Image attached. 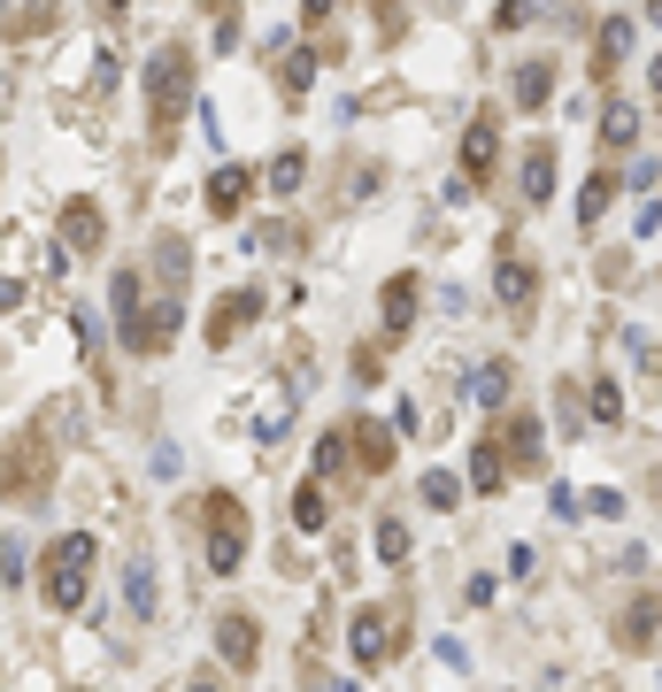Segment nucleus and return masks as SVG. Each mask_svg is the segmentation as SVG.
<instances>
[{"mask_svg":"<svg viewBox=\"0 0 662 692\" xmlns=\"http://www.w3.org/2000/svg\"><path fill=\"white\" fill-rule=\"evenodd\" d=\"M147 108H154V139L170 146L178 139V116L193 108V47L186 39L154 47V62H147Z\"/></svg>","mask_w":662,"mask_h":692,"instance_id":"f257e3e1","label":"nucleus"},{"mask_svg":"<svg viewBox=\"0 0 662 692\" xmlns=\"http://www.w3.org/2000/svg\"><path fill=\"white\" fill-rule=\"evenodd\" d=\"M239 562H246V500L208 492V569H216V577H231Z\"/></svg>","mask_w":662,"mask_h":692,"instance_id":"f03ea898","label":"nucleus"},{"mask_svg":"<svg viewBox=\"0 0 662 692\" xmlns=\"http://www.w3.org/2000/svg\"><path fill=\"white\" fill-rule=\"evenodd\" d=\"M493 154H501V116L478 108V116H470V131H462V185H470V193L493 178Z\"/></svg>","mask_w":662,"mask_h":692,"instance_id":"7ed1b4c3","label":"nucleus"},{"mask_svg":"<svg viewBox=\"0 0 662 692\" xmlns=\"http://www.w3.org/2000/svg\"><path fill=\"white\" fill-rule=\"evenodd\" d=\"M539 439H547L539 415H532V408H517V415H501V431H493V454L517 462V470H539V454H547Z\"/></svg>","mask_w":662,"mask_h":692,"instance_id":"20e7f679","label":"nucleus"},{"mask_svg":"<svg viewBox=\"0 0 662 692\" xmlns=\"http://www.w3.org/2000/svg\"><path fill=\"white\" fill-rule=\"evenodd\" d=\"M170 338H178V300H154V308H139V316L124 323V346H131V355H162Z\"/></svg>","mask_w":662,"mask_h":692,"instance_id":"39448f33","label":"nucleus"},{"mask_svg":"<svg viewBox=\"0 0 662 692\" xmlns=\"http://www.w3.org/2000/svg\"><path fill=\"white\" fill-rule=\"evenodd\" d=\"M654 631H662V600H654V592H632L624 616H616V646H624V654H647Z\"/></svg>","mask_w":662,"mask_h":692,"instance_id":"423d86ee","label":"nucleus"},{"mask_svg":"<svg viewBox=\"0 0 662 692\" xmlns=\"http://www.w3.org/2000/svg\"><path fill=\"white\" fill-rule=\"evenodd\" d=\"M255 316H263V293H255V285L224 293V300H216V316H208V346H231V338H239L246 323H255Z\"/></svg>","mask_w":662,"mask_h":692,"instance_id":"0eeeda50","label":"nucleus"},{"mask_svg":"<svg viewBox=\"0 0 662 692\" xmlns=\"http://www.w3.org/2000/svg\"><path fill=\"white\" fill-rule=\"evenodd\" d=\"M246 193H255V178H246V169H239V162H224V169H216V178L201 185V201H208V216H216V223H231V216L246 208Z\"/></svg>","mask_w":662,"mask_h":692,"instance_id":"6e6552de","label":"nucleus"},{"mask_svg":"<svg viewBox=\"0 0 662 692\" xmlns=\"http://www.w3.org/2000/svg\"><path fill=\"white\" fill-rule=\"evenodd\" d=\"M493 293H501V308H532L539 300V270L524 262V254H501V262H493Z\"/></svg>","mask_w":662,"mask_h":692,"instance_id":"1a4fd4ad","label":"nucleus"},{"mask_svg":"<svg viewBox=\"0 0 662 692\" xmlns=\"http://www.w3.org/2000/svg\"><path fill=\"white\" fill-rule=\"evenodd\" d=\"M347 639H355V662L378 669V662L393 654V616H385V608H362V616L347 624Z\"/></svg>","mask_w":662,"mask_h":692,"instance_id":"9d476101","label":"nucleus"},{"mask_svg":"<svg viewBox=\"0 0 662 692\" xmlns=\"http://www.w3.org/2000/svg\"><path fill=\"white\" fill-rule=\"evenodd\" d=\"M216 654H224L231 669H255V654H263V631H255V616H224V624H216Z\"/></svg>","mask_w":662,"mask_h":692,"instance_id":"9b49d317","label":"nucleus"},{"mask_svg":"<svg viewBox=\"0 0 662 692\" xmlns=\"http://www.w3.org/2000/svg\"><path fill=\"white\" fill-rule=\"evenodd\" d=\"M101 231H109V216H101L93 201H69V208H62V246H69V254H93Z\"/></svg>","mask_w":662,"mask_h":692,"instance_id":"f8f14e48","label":"nucleus"},{"mask_svg":"<svg viewBox=\"0 0 662 692\" xmlns=\"http://www.w3.org/2000/svg\"><path fill=\"white\" fill-rule=\"evenodd\" d=\"M509 393H517V370L493 355V362H478V377H470V400L478 408H509Z\"/></svg>","mask_w":662,"mask_h":692,"instance_id":"ddd939ff","label":"nucleus"},{"mask_svg":"<svg viewBox=\"0 0 662 692\" xmlns=\"http://www.w3.org/2000/svg\"><path fill=\"white\" fill-rule=\"evenodd\" d=\"M624 54H632V16H609V24H601V39H594V77H616V69H624Z\"/></svg>","mask_w":662,"mask_h":692,"instance_id":"4468645a","label":"nucleus"},{"mask_svg":"<svg viewBox=\"0 0 662 692\" xmlns=\"http://www.w3.org/2000/svg\"><path fill=\"white\" fill-rule=\"evenodd\" d=\"M616 193H624V185L609 178V169H594V178H586V185H577V223H586V231H594V223H601V216L616 208Z\"/></svg>","mask_w":662,"mask_h":692,"instance_id":"2eb2a0df","label":"nucleus"},{"mask_svg":"<svg viewBox=\"0 0 662 692\" xmlns=\"http://www.w3.org/2000/svg\"><path fill=\"white\" fill-rule=\"evenodd\" d=\"M417 300H424V293H417V278H385V331H393V338L417 323Z\"/></svg>","mask_w":662,"mask_h":692,"instance_id":"dca6fc26","label":"nucleus"},{"mask_svg":"<svg viewBox=\"0 0 662 692\" xmlns=\"http://www.w3.org/2000/svg\"><path fill=\"white\" fill-rule=\"evenodd\" d=\"M347 439H355V462L362 470H385L393 462V423H355Z\"/></svg>","mask_w":662,"mask_h":692,"instance_id":"f3484780","label":"nucleus"},{"mask_svg":"<svg viewBox=\"0 0 662 692\" xmlns=\"http://www.w3.org/2000/svg\"><path fill=\"white\" fill-rule=\"evenodd\" d=\"M547 93H555V62H539V54L517 62V101L524 108H547Z\"/></svg>","mask_w":662,"mask_h":692,"instance_id":"a211bd4d","label":"nucleus"},{"mask_svg":"<svg viewBox=\"0 0 662 692\" xmlns=\"http://www.w3.org/2000/svg\"><path fill=\"white\" fill-rule=\"evenodd\" d=\"M501 485H509V462L493 454V439H478L470 447V492H501Z\"/></svg>","mask_w":662,"mask_h":692,"instance_id":"6ab92c4d","label":"nucleus"},{"mask_svg":"<svg viewBox=\"0 0 662 692\" xmlns=\"http://www.w3.org/2000/svg\"><path fill=\"white\" fill-rule=\"evenodd\" d=\"M93 554H101V539H93V531H62L47 562H54V569H93Z\"/></svg>","mask_w":662,"mask_h":692,"instance_id":"aec40b11","label":"nucleus"},{"mask_svg":"<svg viewBox=\"0 0 662 692\" xmlns=\"http://www.w3.org/2000/svg\"><path fill=\"white\" fill-rule=\"evenodd\" d=\"M601 139H609V146H639V108H632V101H609V108H601Z\"/></svg>","mask_w":662,"mask_h":692,"instance_id":"412c9836","label":"nucleus"},{"mask_svg":"<svg viewBox=\"0 0 662 692\" xmlns=\"http://www.w3.org/2000/svg\"><path fill=\"white\" fill-rule=\"evenodd\" d=\"M293 524H301V531H323V524H331V500H323V485H316V477L293 492Z\"/></svg>","mask_w":662,"mask_h":692,"instance_id":"4be33fe9","label":"nucleus"},{"mask_svg":"<svg viewBox=\"0 0 662 692\" xmlns=\"http://www.w3.org/2000/svg\"><path fill=\"white\" fill-rule=\"evenodd\" d=\"M547 185H555V146H532V154H524V201L539 208Z\"/></svg>","mask_w":662,"mask_h":692,"instance_id":"5701e85b","label":"nucleus"},{"mask_svg":"<svg viewBox=\"0 0 662 692\" xmlns=\"http://www.w3.org/2000/svg\"><path fill=\"white\" fill-rule=\"evenodd\" d=\"M124 592H131V616L154 624V562H131V569H124Z\"/></svg>","mask_w":662,"mask_h":692,"instance_id":"b1692460","label":"nucleus"},{"mask_svg":"<svg viewBox=\"0 0 662 692\" xmlns=\"http://www.w3.org/2000/svg\"><path fill=\"white\" fill-rule=\"evenodd\" d=\"M47 600H54L62 616H69V608H86V569H54V577H47Z\"/></svg>","mask_w":662,"mask_h":692,"instance_id":"393cba45","label":"nucleus"},{"mask_svg":"<svg viewBox=\"0 0 662 692\" xmlns=\"http://www.w3.org/2000/svg\"><path fill=\"white\" fill-rule=\"evenodd\" d=\"M417 492H424V508H462V477L455 470H424Z\"/></svg>","mask_w":662,"mask_h":692,"instance_id":"a878e982","label":"nucleus"},{"mask_svg":"<svg viewBox=\"0 0 662 692\" xmlns=\"http://www.w3.org/2000/svg\"><path fill=\"white\" fill-rule=\"evenodd\" d=\"M378 562L408 569V524H400V515H385V524H378Z\"/></svg>","mask_w":662,"mask_h":692,"instance_id":"bb28decb","label":"nucleus"},{"mask_svg":"<svg viewBox=\"0 0 662 692\" xmlns=\"http://www.w3.org/2000/svg\"><path fill=\"white\" fill-rule=\"evenodd\" d=\"M347 470V431H331V439H316V485Z\"/></svg>","mask_w":662,"mask_h":692,"instance_id":"cd10ccee","label":"nucleus"},{"mask_svg":"<svg viewBox=\"0 0 662 692\" xmlns=\"http://www.w3.org/2000/svg\"><path fill=\"white\" fill-rule=\"evenodd\" d=\"M109 308H116L124 323H131V316L147 308V300H139V278H131V270H116V278H109Z\"/></svg>","mask_w":662,"mask_h":692,"instance_id":"c85d7f7f","label":"nucleus"},{"mask_svg":"<svg viewBox=\"0 0 662 692\" xmlns=\"http://www.w3.org/2000/svg\"><path fill=\"white\" fill-rule=\"evenodd\" d=\"M586 400H594V415H601V423H624V393H616V377H594V393H586Z\"/></svg>","mask_w":662,"mask_h":692,"instance_id":"c756f323","label":"nucleus"},{"mask_svg":"<svg viewBox=\"0 0 662 692\" xmlns=\"http://www.w3.org/2000/svg\"><path fill=\"white\" fill-rule=\"evenodd\" d=\"M186 262H193V254H186V239H162V278H170V285H186Z\"/></svg>","mask_w":662,"mask_h":692,"instance_id":"7c9ffc66","label":"nucleus"},{"mask_svg":"<svg viewBox=\"0 0 662 692\" xmlns=\"http://www.w3.org/2000/svg\"><path fill=\"white\" fill-rule=\"evenodd\" d=\"M301 169H308L301 154H278V162H270V185H278V193H293V185H301Z\"/></svg>","mask_w":662,"mask_h":692,"instance_id":"2f4dec72","label":"nucleus"},{"mask_svg":"<svg viewBox=\"0 0 662 692\" xmlns=\"http://www.w3.org/2000/svg\"><path fill=\"white\" fill-rule=\"evenodd\" d=\"M308 77H316V62L308 54H285V93H308Z\"/></svg>","mask_w":662,"mask_h":692,"instance_id":"473e14b6","label":"nucleus"},{"mask_svg":"<svg viewBox=\"0 0 662 692\" xmlns=\"http://www.w3.org/2000/svg\"><path fill=\"white\" fill-rule=\"evenodd\" d=\"M278 246H293V231H285V223H263V231H255V254H278Z\"/></svg>","mask_w":662,"mask_h":692,"instance_id":"72a5a7b5","label":"nucleus"},{"mask_svg":"<svg viewBox=\"0 0 662 692\" xmlns=\"http://www.w3.org/2000/svg\"><path fill=\"white\" fill-rule=\"evenodd\" d=\"M16 300H24V285H16V278H0V308H16Z\"/></svg>","mask_w":662,"mask_h":692,"instance_id":"f704fd0d","label":"nucleus"},{"mask_svg":"<svg viewBox=\"0 0 662 692\" xmlns=\"http://www.w3.org/2000/svg\"><path fill=\"white\" fill-rule=\"evenodd\" d=\"M323 692H362V684H347V677H331V684H323Z\"/></svg>","mask_w":662,"mask_h":692,"instance_id":"c9c22d12","label":"nucleus"},{"mask_svg":"<svg viewBox=\"0 0 662 692\" xmlns=\"http://www.w3.org/2000/svg\"><path fill=\"white\" fill-rule=\"evenodd\" d=\"M654 93H662V54H654Z\"/></svg>","mask_w":662,"mask_h":692,"instance_id":"e433bc0d","label":"nucleus"},{"mask_svg":"<svg viewBox=\"0 0 662 692\" xmlns=\"http://www.w3.org/2000/svg\"><path fill=\"white\" fill-rule=\"evenodd\" d=\"M193 692H216V684H193Z\"/></svg>","mask_w":662,"mask_h":692,"instance_id":"4c0bfd02","label":"nucleus"}]
</instances>
